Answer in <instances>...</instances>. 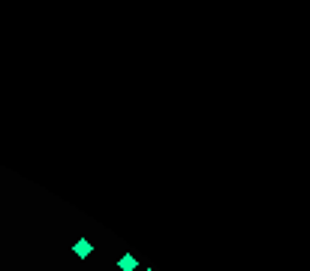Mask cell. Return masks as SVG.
I'll use <instances>...</instances> for the list:
<instances>
[{"label":"cell","mask_w":310,"mask_h":271,"mask_svg":"<svg viewBox=\"0 0 310 271\" xmlns=\"http://www.w3.org/2000/svg\"><path fill=\"white\" fill-rule=\"evenodd\" d=\"M72 253H75V256H79V259H88V256L94 253V244H91L88 238H79V241H75V244H72Z\"/></svg>","instance_id":"cell-1"},{"label":"cell","mask_w":310,"mask_h":271,"mask_svg":"<svg viewBox=\"0 0 310 271\" xmlns=\"http://www.w3.org/2000/svg\"><path fill=\"white\" fill-rule=\"evenodd\" d=\"M136 262H139L136 253H124V256L118 259V268H121V271H136Z\"/></svg>","instance_id":"cell-2"},{"label":"cell","mask_w":310,"mask_h":271,"mask_svg":"<svg viewBox=\"0 0 310 271\" xmlns=\"http://www.w3.org/2000/svg\"><path fill=\"white\" fill-rule=\"evenodd\" d=\"M145 271H154V268H145Z\"/></svg>","instance_id":"cell-3"}]
</instances>
